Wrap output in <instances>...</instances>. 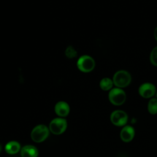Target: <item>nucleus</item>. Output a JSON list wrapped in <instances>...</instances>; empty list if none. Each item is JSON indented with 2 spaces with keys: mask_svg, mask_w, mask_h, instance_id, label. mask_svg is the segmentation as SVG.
Returning a JSON list of instances; mask_svg holds the SVG:
<instances>
[{
  "mask_svg": "<svg viewBox=\"0 0 157 157\" xmlns=\"http://www.w3.org/2000/svg\"><path fill=\"white\" fill-rule=\"evenodd\" d=\"M70 106L69 104L64 101L57 102L54 107V111L58 117L65 118L70 113Z\"/></svg>",
  "mask_w": 157,
  "mask_h": 157,
  "instance_id": "obj_8",
  "label": "nucleus"
},
{
  "mask_svg": "<svg viewBox=\"0 0 157 157\" xmlns=\"http://www.w3.org/2000/svg\"><path fill=\"white\" fill-rule=\"evenodd\" d=\"M113 85L117 88H123L128 86L131 81L130 74L124 70L117 71L113 76Z\"/></svg>",
  "mask_w": 157,
  "mask_h": 157,
  "instance_id": "obj_3",
  "label": "nucleus"
},
{
  "mask_svg": "<svg viewBox=\"0 0 157 157\" xmlns=\"http://www.w3.org/2000/svg\"><path fill=\"white\" fill-rule=\"evenodd\" d=\"M94 59L90 55H84L80 56L77 61L78 69L84 73L91 72L95 67Z\"/></svg>",
  "mask_w": 157,
  "mask_h": 157,
  "instance_id": "obj_4",
  "label": "nucleus"
},
{
  "mask_svg": "<svg viewBox=\"0 0 157 157\" xmlns=\"http://www.w3.org/2000/svg\"><path fill=\"white\" fill-rule=\"evenodd\" d=\"M113 85V80L108 77H104L102 78L99 82V86L103 91H110L112 89Z\"/></svg>",
  "mask_w": 157,
  "mask_h": 157,
  "instance_id": "obj_12",
  "label": "nucleus"
},
{
  "mask_svg": "<svg viewBox=\"0 0 157 157\" xmlns=\"http://www.w3.org/2000/svg\"><path fill=\"white\" fill-rule=\"evenodd\" d=\"M65 55L66 57L69 58H74L77 56V51L74 49L73 47L69 46L66 48L65 50Z\"/></svg>",
  "mask_w": 157,
  "mask_h": 157,
  "instance_id": "obj_14",
  "label": "nucleus"
},
{
  "mask_svg": "<svg viewBox=\"0 0 157 157\" xmlns=\"http://www.w3.org/2000/svg\"><path fill=\"white\" fill-rule=\"evenodd\" d=\"M110 120L113 125L123 127L126 125L128 123V115L122 110H115L111 113Z\"/></svg>",
  "mask_w": 157,
  "mask_h": 157,
  "instance_id": "obj_6",
  "label": "nucleus"
},
{
  "mask_svg": "<svg viewBox=\"0 0 157 157\" xmlns=\"http://www.w3.org/2000/svg\"><path fill=\"white\" fill-rule=\"evenodd\" d=\"M135 136V129L130 125H125L123 126L120 131V137L121 140L125 142H130L132 140Z\"/></svg>",
  "mask_w": 157,
  "mask_h": 157,
  "instance_id": "obj_9",
  "label": "nucleus"
},
{
  "mask_svg": "<svg viewBox=\"0 0 157 157\" xmlns=\"http://www.w3.org/2000/svg\"><path fill=\"white\" fill-rule=\"evenodd\" d=\"M67 121L65 118L56 117L52 119L49 124L48 128L50 132L54 135H61L67 129Z\"/></svg>",
  "mask_w": 157,
  "mask_h": 157,
  "instance_id": "obj_2",
  "label": "nucleus"
},
{
  "mask_svg": "<svg viewBox=\"0 0 157 157\" xmlns=\"http://www.w3.org/2000/svg\"><path fill=\"white\" fill-rule=\"evenodd\" d=\"M154 37L156 39V40L157 41V27L155 28V31H154Z\"/></svg>",
  "mask_w": 157,
  "mask_h": 157,
  "instance_id": "obj_16",
  "label": "nucleus"
},
{
  "mask_svg": "<svg viewBox=\"0 0 157 157\" xmlns=\"http://www.w3.org/2000/svg\"><path fill=\"white\" fill-rule=\"evenodd\" d=\"M148 112L151 115L157 114V98H151L147 105Z\"/></svg>",
  "mask_w": 157,
  "mask_h": 157,
  "instance_id": "obj_13",
  "label": "nucleus"
},
{
  "mask_svg": "<svg viewBox=\"0 0 157 157\" xmlns=\"http://www.w3.org/2000/svg\"><path fill=\"white\" fill-rule=\"evenodd\" d=\"M4 148L6 153L13 155L20 151L21 146L19 142L17 140H10L6 144Z\"/></svg>",
  "mask_w": 157,
  "mask_h": 157,
  "instance_id": "obj_11",
  "label": "nucleus"
},
{
  "mask_svg": "<svg viewBox=\"0 0 157 157\" xmlns=\"http://www.w3.org/2000/svg\"><path fill=\"white\" fill-rule=\"evenodd\" d=\"M2 150V145L0 144V153L1 152Z\"/></svg>",
  "mask_w": 157,
  "mask_h": 157,
  "instance_id": "obj_17",
  "label": "nucleus"
},
{
  "mask_svg": "<svg viewBox=\"0 0 157 157\" xmlns=\"http://www.w3.org/2000/svg\"><path fill=\"white\" fill-rule=\"evenodd\" d=\"M139 94L141 97L145 99L151 98L156 93L155 86L151 83H142L139 88Z\"/></svg>",
  "mask_w": 157,
  "mask_h": 157,
  "instance_id": "obj_7",
  "label": "nucleus"
},
{
  "mask_svg": "<svg viewBox=\"0 0 157 157\" xmlns=\"http://www.w3.org/2000/svg\"><path fill=\"white\" fill-rule=\"evenodd\" d=\"M156 98H157V91H156Z\"/></svg>",
  "mask_w": 157,
  "mask_h": 157,
  "instance_id": "obj_18",
  "label": "nucleus"
},
{
  "mask_svg": "<svg viewBox=\"0 0 157 157\" xmlns=\"http://www.w3.org/2000/svg\"><path fill=\"white\" fill-rule=\"evenodd\" d=\"M20 153L21 157H38L39 150L35 145L28 144L21 147Z\"/></svg>",
  "mask_w": 157,
  "mask_h": 157,
  "instance_id": "obj_10",
  "label": "nucleus"
},
{
  "mask_svg": "<svg viewBox=\"0 0 157 157\" xmlns=\"http://www.w3.org/2000/svg\"><path fill=\"white\" fill-rule=\"evenodd\" d=\"M50 133L48 126L44 124H39L32 129L30 137L34 142L39 144L44 142L48 137Z\"/></svg>",
  "mask_w": 157,
  "mask_h": 157,
  "instance_id": "obj_1",
  "label": "nucleus"
},
{
  "mask_svg": "<svg viewBox=\"0 0 157 157\" xmlns=\"http://www.w3.org/2000/svg\"><path fill=\"white\" fill-rule=\"evenodd\" d=\"M150 60L153 66H157V46L154 47L151 50L150 55Z\"/></svg>",
  "mask_w": 157,
  "mask_h": 157,
  "instance_id": "obj_15",
  "label": "nucleus"
},
{
  "mask_svg": "<svg viewBox=\"0 0 157 157\" xmlns=\"http://www.w3.org/2000/svg\"><path fill=\"white\" fill-rule=\"evenodd\" d=\"M108 98L112 104L119 106L124 103L126 99V94L123 90L117 87L109 91Z\"/></svg>",
  "mask_w": 157,
  "mask_h": 157,
  "instance_id": "obj_5",
  "label": "nucleus"
}]
</instances>
